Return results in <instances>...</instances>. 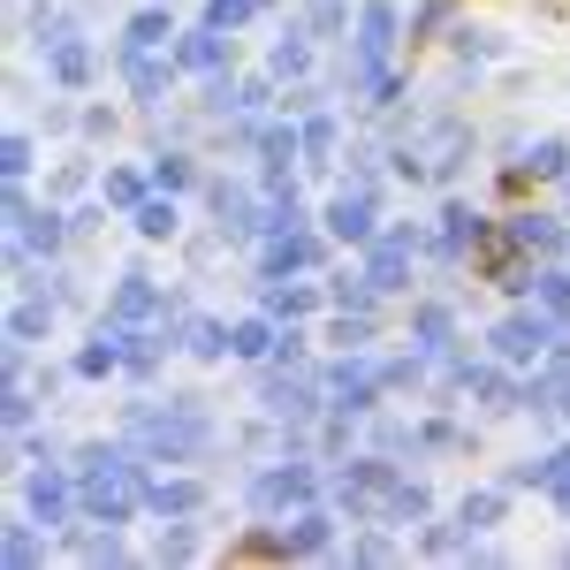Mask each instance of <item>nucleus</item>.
I'll list each match as a JSON object with an SVG mask.
<instances>
[{
	"mask_svg": "<svg viewBox=\"0 0 570 570\" xmlns=\"http://www.w3.org/2000/svg\"><path fill=\"white\" fill-rule=\"evenodd\" d=\"M137 502H145V487L122 456H107V449H85V510H99L107 525H122L137 518Z\"/></svg>",
	"mask_w": 570,
	"mask_h": 570,
	"instance_id": "obj_1",
	"label": "nucleus"
},
{
	"mask_svg": "<svg viewBox=\"0 0 570 570\" xmlns=\"http://www.w3.org/2000/svg\"><path fill=\"white\" fill-rule=\"evenodd\" d=\"M563 335H570L563 320H548L540 305H525V312H510V320H502L487 343H494V357H502V365H540V357L556 351Z\"/></svg>",
	"mask_w": 570,
	"mask_h": 570,
	"instance_id": "obj_2",
	"label": "nucleus"
},
{
	"mask_svg": "<svg viewBox=\"0 0 570 570\" xmlns=\"http://www.w3.org/2000/svg\"><path fill=\"white\" fill-rule=\"evenodd\" d=\"M510 228L525 236V252L540 266H548V259H570V220L563 214H548V206H518V214H510Z\"/></svg>",
	"mask_w": 570,
	"mask_h": 570,
	"instance_id": "obj_3",
	"label": "nucleus"
},
{
	"mask_svg": "<svg viewBox=\"0 0 570 570\" xmlns=\"http://www.w3.org/2000/svg\"><path fill=\"white\" fill-rule=\"evenodd\" d=\"M389 46H395V0H365V46H357V77H365V85L381 77Z\"/></svg>",
	"mask_w": 570,
	"mask_h": 570,
	"instance_id": "obj_4",
	"label": "nucleus"
},
{
	"mask_svg": "<svg viewBox=\"0 0 570 570\" xmlns=\"http://www.w3.org/2000/svg\"><path fill=\"white\" fill-rule=\"evenodd\" d=\"M411 252H419V236H411V228H389V236L373 244V259H365V282H373V289H403Z\"/></svg>",
	"mask_w": 570,
	"mask_h": 570,
	"instance_id": "obj_5",
	"label": "nucleus"
},
{
	"mask_svg": "<svg viewBox=\"0 0 570 570\" xmlns=\"http://www.w3.org/2000/svg\"><path fill=\"white\" fill-rule=\"evenodd\" d=\"M327 228H335L343 244H373V183H357V190H343V198L327 206Z\"/></svg>",
	"mask_w": 570,
	"mask_h": 570,
	"instance_id": "obj_6",
	"label": "nucleus"
},
{
	"mask_svg": "<svg viewBox=\"0 0 570 570\" xmlns=\"http://www.w3.org/2000/svg\"><path fill=\"white\" fill-rule=\"evenodd\" d=\"M312 494H320L312 472H259V487H252L259 510H289V502H312Z\"/></svg>",
	"mask_w": 570,
	"mask_h": 570,
	"instance_id": "obj_7",
	"label": "nucleus"
},
{
	"mask_svg": "<svg viewBox=\"0 0 570 570\" xmlns=\"http://www.w3.org/2000/svg\"><path fill=\"white\" fill-rule=\"evenodd\" d=\"M23 502H31V518L61 525V518H69V480H61V472H31V480H23Z\"/></svg>",
	"mask_w": 570,
	"mask_h": 570,
	"instance_id": "obj_8",
	"label": "nucleus"
},
{
	"mask_svg": "<svg viewBox=\"0 0 570 570\" xmlns=\"http://www.w3.org/2000/svg\"><path fill=\"white\" fill-rule=\"evenodd\" d=\"M297 548H289V532H244L236 548H228V563H289Z\"/></svg>",
	"mask_w": 570,
	"mask_h": 570,
	"instance_id": "obj_9",
	"label": "nucleus"
},
{
	"mask_svg": "<svg viewBox=\"0 0 570 570\" xmlns=\"http://www.w3.org/2000/svg\"><path fill=\"white\" fill-rule=\"evenodd\" d=\"M130 220L145 244H168L176 236V198H145V206H130Z\"/></svg>",
	"mask_w": 570,
	"mask_h": 570,
	"instance_id": "obj_10",
	"label": "nucleus"
},
{
	"mask_svg": "<svg viewBox=\"0 0 570 570\" xmlns=\"http://www.w3.org/2000/svg\"><path fill=\"white\" fill-rule=\"evenodd\" d=\"M525 160H532V176H540V183H570V137H540Z\"/></svg>",
	"mask_w": 570,
	"mask_h": 570,
	"instance_id": "obj_11",
	"label": "nucleus"
},
{
	"mask_svg": "<svg viewBox=\"0 0 570 570\" xmlns=\"http://www.w3.org/2000/svg\"><path fill=\"white\" fill-rule=\"evenodd\" d=\"M532 190H540V176H532V160H510L502 176H494V198L518 214V206H532Z\"/></svg>",
	"mask_w": 570,
	"mask_h": 570,
	"instance_id": "obj_12",
	"label": "nucleus"
},
{
	"mask_svg": "<svg viewBox=\"0 0 570 570\" xmlns=\"http://www.w3.org/2000/svg\"><path fill=\"white\" fill-rule=\"evenodd\" d=\"M46 69H53L61 85H85V77H91V53H85L77 39H53V53H46Z\"/></svg>",
	"mask_w": 570,
	"mask_h": 570,
	"instance_id": "obj_13",
	"label": "nucleus"
},
{
	"mask_svg": "<svg viewBox=\"0 0 570 570\" xmlns=\"http://www.w3.org/2000/svg\"><path fill=\"white\" fill-rule=\"evenodd\" d=\"M502 494H510V487H487V494H464V510H456V525H464V532H487L494 518H502Z\"/></svg>",
	"mask_w": 570,
	"mask_h": 570,
	"instance_id": "obj_14",
	"label": "nucleus"
},
{
	"mask_svg": "<svg viewBox=\"0 0 570 570\" xmlns=\"http://www.w3.org/2000/svg\"><path fill=\"white\" fill-rule=\"evenodd\" d=\"M228 351L236 357H266V351H282V343H274L266 320H236V327H228Z\"/></svg>",
	"mask_w": 570,
	"mask_h": 570,
	"instance_id": "obj_15",
	"label": "nucleus"
},
{
	"mask_svg": "<svg viewBox=\"0 0 570 570\" xmlns=\"http://www.w3.org/2000/svg\"><path fill=\"white\" fill-rule=\"evenodd\" d=\"M145 502H153V510H198V502H206V487L198 480H160V487H145Z\"/></svg>",
	"mask_w": 570,
	"mask_h": 570,
	"instance_id": "obj_16",
	"label": "nucleus"
},
{
	"mask_svg": "<svg viewBox=\"0 0 570 570\" xmlns=\"http://www.w3.org/2000/svg\"><path fill=\"white\" fill-rule=\"evenodd\" d=\"M99 198H107V206H145V176H137V168H107Z\"/></svg>",
	"mask_w": 570,
	"mask_h": 570,
	"instance_id": "obj_17",
	"label": "nucleus"
},
{
	"mask_svg": "<svg viewBox=\"0 0 570 570\" xmlns=\"http://www.w3.org/2000/svg\"><path fill=\"white\" fill-rule=\"evenodd\" d=\"M282 532H289V525H282ZM327 532H335V525H327L320 510H297V532H289V548H297V556H320V548H327Z\"/></svg>",
	"mask_w": 570,
	"mask_h": 570,
	"instance_id": "obj_18",
	"label": "nucleus"
},
{
	"mask_svg": "<svg viewBox=\"0 0 570 570\" xmlns=\"http://www.w3.org/2000/svg\"><path fill=\"white\" fill-rule=\"evenodd\" d=\"M548 494H556V510L570 518V449H556V456H548Z\"/></svg>",
	"mask_w": 570,
	"mask_h": 570,
	"instance_id": "obj_19",
	"label": "nucleus"
},
{
	"mask_svg": "<svg viewBox=\"0 0 570 570\" xmlns=\"http://www.w3.org/2000/svg\"><path fill=\"white\" fill-rule=\"evenodd\" d=\"M153 183H160V190H190V160H176V153H168V160L153 168Z\"/></svg>",
	"mask_w": 570,
	"mask_h": 570,
	"instance_id": "obj_20",
	"label": "nucleus"
},
{
	"mask_svg": "<svg viewBox=\"0 0 570 570\" xmlns=\"http://www.w3.org/2000/svg\"><path fill=\"white\" fill-rule=\"evenodd\" d=\"M23 168H31V137H23V130H16V137H8V176H16V183H23Z\"/></svg>",
	"mask_w": 570,
	"mask_h": 570,
	"instance_id": "obj_21",
	"label": "nucleus"
},
{
	"mask_svg": "<svg viewBox=\"0 0 570 570\" xmlns=\"http://www.w3.org/2000/svg\"><path fill=\"white\" fill-rule=\"evenodd\" d=\"M532 8H540L548 23H570V0H532Z\"/></svg>",
	"mask_w": 570,
	"mask_h": 570,
	"instance_id": "obj_22",
	"label": "nucleus"
}]
</instances>
